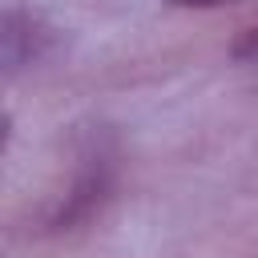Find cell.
Instances as JSON below:
<instances>
[{
	"label": "cell",
	"instance_id": "4",
	"mask_svg": "<svg viewBox=\"0 0 258 258\" xmlns=\"http://www.w3.org/2000/svg\"><path fill=\"white\" fill-rule=\"evenodd\" d=\"M177 8H222V4H234V0H169Z\"/></svg>",
	"mask_w": 258,
	"mask_h": 258
},
{
	"label": "cell",
	"instance_id": "3",
	"mask_svg": "<svg viewBox=\"0 0 258 258\" xmlns=\"http://www.w3.org/2000/svg\"><path fill=\"white\" fill-rule=\"evenodd\" d=\"M234 60H242V64H258V28L242 32V36L234 40Z\"/></svg>",
	"mask_w": 258,
	"mask_h": 258
},
{
	"label": "cell",
	"instance_id": "1",
	"mask_svg": "<svg viewBox=\"0 0 258 258\" xmlns=\"http://www.w3.org/2000/svg\"><path fill=\"white\" fill-rule=\"evenodd\" d=\"M0 40H4V69L16 73V69L32 64V60L48 48L52 32H48L32 12L8 8V12H4V32H0Z\"/></svg>",
	"mask_w": 258,
	"mask_h": 258
},
{
	"label": "cell",
	"instance_id": "2",
	"mask_svg": "<svg viewBox=\"0 0 258 258\" xmlns=\"http://www.w3.org/2000/svg\"><path fill=\"white\" fill-rule=\"evenodd\" d=\"M105 189H109V173H105V165H97V169H85V173L77 177V185L64 194L60 210L52 214V226H56V230H64V226H73V222L89 218V214H93V206H101Z\"/></svg>",
	"mask_w": 258,
	"mask_h": 258
}]
</instances>
